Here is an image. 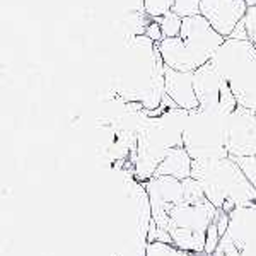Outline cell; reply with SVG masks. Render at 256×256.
Wrapping results in <instances>:
<instances>
[{
  "mask_svg": "<svg viewBox=\"0 0 256 256\" xmlns=\"http://www.w3.org/2000/svg\"><path fill=\"white\" fill-rule=\"evenodd\" d=\"M230 114L217 110H192L183 132V147L193 160L229 158L227 125Z\"/></svg>",
  "mask_w": 256,
  "mask_h": 256,
  "instance_id": "obj_5",
  "label": "cell"
},
{
  "mask_svg": "<svg viewBox=\"0 0 256 256\" xmlns=\"http://www.w3.org/2000/svg\"><path fill=\"white\" fill-rule=\"evenodd\" d=\"M220 239H222V236L218 234L217 224H216V220H214L212 224H210L208 230H207V242H205V253L212 256V254H214V251L217 250V246H218V242H220Z\"/></svg>",
  "mask_w": 256,
  "mask_h": 256,
  "instance_id": "obj_20",
  "label": "cell"
},
{
  "mask_svg": "<svg viewBox=\"0 0 256 256\" xmlns=\"http://www.w3.org/2000/svg\"><path fill=\"white\" fill-rule=\"evenodd\" d=\"M166 64L160 56L159 46L148 36L140 34L130 38L122 53L113 77L114 92L125 102H138L144 110L160 108L164 89Z\"/></svg>",
  "mask_w": 256,
  "mask_h": 256,
  "instance_id": "obj_1",
  "label": "cell"
},
{
  "mask_svg": "<svg viewBox=\"0 0 256 256\" xmlns=\"http://www.w3.org/2000/svg\"><path fill=\"white\" fill-rule=\"evenodd\" d=\"M192 168H193V159L190 158L186 148L181 146L171 148L168 152V156L162 159L159 168L156 169L154 176H172L183 181L186 178H192Z\"/></svg>",
  "mask_w": 256,
  "mask_h": 256,
  "instance_id": "obj_13",
  "label": "cell"
},
{
  "mask_svg": "<svg viewBox=\"0 0 256 256\" xmlns=\"http://www.w3.org/2000/svg\"><path fill=\"white\" fill-rule=\"evenodd\" d=\"M192 178L202 184L205 196L226 212L256 207V192L234 158L193 160Z\"/></svg>",
  "mask_w": 256,
  "mask_h": 256,
  "instance_id": "obj_2",
  "label": "cell"
},
{
  "mask_svg": "<svg viewBox=\"0 0 256 256\" xmlns=\"http://www.w3.org/2000/svg\"><path fill=\"white\" fill-rule=\"evenodd\" d=\"M146 256H210L204 251V253H195V251L180 250L174 244H168V242H147L146 244Z\"/></svg>",
  "mask_w": 256,
  "mask_h": 256,
  "instance_id": "obj_15",
  "label": "cell"
},
{
  "mask_svg": "<svg viewBox=\"0 0 256 256\" xmlns=\"http://www.w3.org/2000/svg\"><path fill=\"white\" fill-rule=\"evenodd\" d=\"M146 36H148L152 41H154L156 44H159L160 41L164 40V32L160 30V24L158 22L156 19H150L146 28Z\"/></svg>",
  "mask_w": 256,
  "mask_h": 256,
  "instance_id": "obj_21",
  "label": "cell"
},
{
  "mask_svg": "<svg viewBox=\"0 0 256 256\" xmlns=\"http://www.w3.org/2000/svg\"><path fill=\"white\" fill-rule=\"evenodd\" d=\"M229 38L248 40V41H251L253 46L256 48V6L248 9L244 18L241 19V22L238 24L236 30L232 31V34H230Z\"/></svg>",
  "mask_w": 256,
  "mask_h": 256,
  "instance_id": "obj_14",
  "label": "cell"
},
{
  "mask_svg": "<svg viewBox=\"0 0 256 256\" xmlns=\"http://www.w3.org/2000/svg\"><path fill=\"white\" fill-rule=\"evenodd\" d=\"M202 0H174L172 12L178 14L180 18H193V16L200 14Z\"/></svg>",
  "mask_w": 256,
  "mask_h": 256,
  "instance_id": "obj_18",
  "label": "cell"
},
{
  "mask_svg": "<svg viewBox=\"0 0 256 256\" xmlns=\"http://www.w3.org/2000/svg\"><path fill=\"white\" fill-rule=\"evenodd\" d=\"M212 256H256V207L230 212L229 229Z\"/></svg>",
  "mask_w": 256,
  "mask_h": 256,
  "instance_id": "obj_7",
  "label": "cell"
},
{
  "mask_svg": "<svg viewBox=\"0 0 256 256\" xmlns=\"http://www.w3.org/2000/svg\"><path fill=\"white\" fill-rule=\"evenodd\" d=\"M156 20L160 24V30L164 32V38H176L181 34V28H183V18H180L174 12H168L162 18H156Z\"/></svg>",
  "mask_w": 256,
  "mask_h": 256,
  "instance_id": "obj_16",
  "label": "cell"
},
{
  "mask_svg": "<svg viewBox=\"0 0 256 256\" xmlns=\"http://www.w3.org/2000/svg\"><path fill=\"white\" fill-rule=\"evenodd\" d=\"M224 36L202 14L183 19L181 34L164 38L158 44L166 67L180 72H195L212 60Z\"/></svg>",
  "mask_w": 256,
  "mask_h": 256,
  "instance_id": "obj_3",
  "label": "cell"
},
{
  "mask_svg": "<svg viewBox=\"0 0 256 256\" xmlns=\"http://www.w3.org/2000/svg\"><path fill=\"white\" fill-rule=\"evenodd\" d=\"M239 168L242 169V172L250 180V183L253 184L256 192V156H244V158H234Z\"/></svg>",
  "mask_w": 256,
  "mask_h": 256,
  "instance_id": "obj_19",
  "label": "cell"
},
{
  "mask_svg": "<svg viewBox=\"0 0 256 256\" xmlns=\"http://www.w3.org/2000/svg\"><path fill=\"white\" fill-rule=\"evenodd\" d=\"M212 64L229 84L238 106L256 113V48L248 40L226 38Z\"/></svg>",
  "mask_w": 256,
  "mask_h": 256,
  "instance_id": "obj_4",
  "label": "cell"
},
{
  "mask_svg": "<svg viewBox=\"0 0 256 256\" xmlns=\"http://www.w3.org/2000/svg\"><path fill=\"white\" fill-rule=\"evenodd\" d=\"M246 4L250 7H253V6H256V0H246Z\"/></svg>",
  "mask_w": 256,
  "mask_h": 256,
  "instance_id": "obj_22",
  "label": "cell"
},
{
  "mask_svg": "<svg viewBox=\"0 0 256 256\" xmlns=\"http://www.w3.org/2000/svg\"><path fill=\"white\" fill-rule=\"evenodd\" d=\"M218 208L212 202L204 200L200 204L181 202L169 212L168 232L171 234L172 244L180 250L204 253L207 242V230L216 220Z\"/></svg>",
  "mask_w": 256,
  "mask_h": 256,
  "instance_id": "obj_6",
  "label": "cell"
},
{
  "mask_svg": "<svg viewBox=\"0 0 256 256\" xmlns=\"http://www.w3.org/2000/svg\"><path fill=\"white\" fill-rule=\"evenodd\" d=\"M193 84L202 110H217L230 114L238 108V101L234 98L229 84L226 82L220 72L216 68L212 60L204 67L193 72Z\"/></svg>",
  "mask_w": 256,
  "mask_h": 256,
  "instance_id": "obj_8",
  "label": "cell"
},
{
  "mask_svg": "<svg viewBox=\"0 0 256 256\" xmlns=\"http://www.w3.org/2000/svg\"><path fill=\"white\" fill-rule=\"evenodd\" d=\"M227 148L230 158L256 156V113L238 106L227 125Z\"/></svg>",
  "mask_w": 256,
  "mask_h": 256,
  "instance_id": "obj_10",
  "label": "cell"
},
{
  "mask_svg": "<svg viewBox=\"0 0 256 256\" xmlns=\"http://www.w3.org/2000/svg\"><path fill=\"white\" fill-rule=\"evenodd\" d=\"M142 6L148 18L156 19L162 18L168 12H171L172 6H174V0H142Z\"/></svg>",
  "mask_w": 256,
  "mask_h": 256,
  "instance_id": "obj_17",
  "label": "cell"
},
{
  "mask_svg": "<svg viewBox=\"0 0 256 256\" xmlns=\"http://www.w3.org/2000/svg\"><path fill=\"white\" fill-rule=\"evenodd\" d=\"M146 192L150 204V220L158 229L168 230L169 212L184 200L183 181L172 176H154L146 181Z\"/></svg>",
  "mask_w": 256,
  "mask_h": 256,
  "instance_id": "obj_9",
  "label": "cell"
},
{
  "mask_svg": "<svg viewBox=\"0 0 256 256\" xmlns=\"http://www.w3.org/2000/svg\"><path fill=\"white\" fill-rule=\"evenodd\" d=\"M250 9L246 0H202L200 14L220 32L229 38Z\"/></svg>",
  "mask_w": 256,
  "mask_h": 256,
  "instance_id": "obj_11",
  "label": "cell"
},
{
  "mask_svg": "<svg viewBox=\"0 0 256 256\" xmlns=\"http://www.w3.org/2000/svg\"><path fill=\"white\" fill-rule=\"evenodd\" d=\"M164 89L166 96L181 110H196L200 106L193 84V72H180L166 67L164 74Z\"/></svg>",
  "mask_w": 256,
  "mask_h": 256,
  "instance_id": "obj_12",
  "label": "cell"
}]
</instances>
